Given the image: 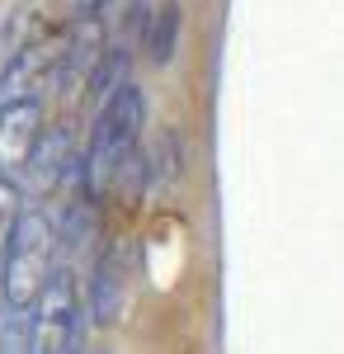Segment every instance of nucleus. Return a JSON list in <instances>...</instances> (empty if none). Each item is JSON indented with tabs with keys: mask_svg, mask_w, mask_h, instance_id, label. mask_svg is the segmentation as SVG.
Wrapping results in <instances>:
<instances>
[{
	"mask_svg": "<svg viewBox=\"0 0 344 354\" xmlns=\"http://www.w3.org/2000/svg\"><path fill=\"white\" fill-rule=\"evenodd\" d=\"M146 128V100L133 81L123 90H113L99 113H95V128H90V147H85V185L99 189L113 185L123 175V165L137 156V137Z\"/></svg>",
	"mask_w": 344,
	"mask_h": 354,
	"instance_id": "obj_1",
	"label": "nucleus"
},
{
	"mask_svg": "<svg viewBox=\"0 0 344 354\" xmlns=\"http://www.w3.org/2000/svg\"><path fill=\"white\" fill-rule=\"evenodd\" d=\"M57 274V227L48 213L38 208H24V222L10 241V255L0 265V288H5V307H19V312H33L38 298L48 293Z\"/></svg>",
	"mask_w": 344,
	"mask_h": 354,
	"instance_id": "obj_2",
	"label": "nucleus"
},
{
	"mask_svg": "<svg viewBox=\"0 0 344 354\" xmlns=\"http://www.w3.org/2000/svg\"><path fill=\"white\" fill-rule=\"evenodd\" d=\"M0 302H5V288H0Z\"/></svg>",
	"mask_w": 344,
	"mask_h": 354,
	"instance_id": "obj_13",
	"label": "nucleus"
},
{
	"mask_svg": "<svg viewBox=\"0 0 344 354\" xmlns=\"http://www.w3.org/2000/svg\"><path fill=\"white\" fill-rule=\"evenodd\" d=\"M123 250L118 245H108L104 255L95 260V279H90V317L108 326V322H118V312H123Z\"/></svg>",
	"mask_w": 344,
	"mask_h": 354,
	"instance_id": "obj_7",
	"label": "nucleus"
},
{
	"mask_svg": "<svg viewBox=\"0 0 344 354\" xmlns=\"http://www.w3.org/2000/svg\"><path fill=\"white\" fill-rule=\"evenodd\" d=\"M43 133H48V128H43V109H38V100L0 109V175H5V180L19 175V170H28V161H33V151H38Z\"/></svg>",
	"mask_w": 344,
	"mask_h": 354,
	"instance_id": "obj_4",
	"label": "nucleus"
},
{
	"mask_svg": "<svg viewBox=\"0 0 344 354\" xmlns=\"http://www.w3.org/2000/svg\"><path fill=\"white\" fill-rule=\"evenodd\" d=\"M0 180H5V175H0Z\"/></svg>",
	"mask_w": 344,
	"mask_h": 354,
	"instance_id": "obj_14",
	"label": "nucleus"
},
{
	"mask_svg": "<svg viewBox=\"0 0 344 354\" xmlns=\"http://www.w3.org/2000/svg\"><path fill=\"white\" fill-rule=\"evenodd\" d=\"M85 302L76 293V279L66 270L52 274L48 293L33 307V354H80L85 335Z\"/></svg>",
	"mask_w": 344,
	"mask_h": 354,
	"instance_id": "obj_3",
	"label": "nucleus"
},
{
	"mask_svg": "<svg viewBox=\"0 0 344 354\" xmlns=\"http://www.w3.org/2000/svg\"><path fill=\"white\" fill-rule=\"evenodd\" d=\"M57 62H61V53H48V48H24V53H15L10 66L0 71V109L38 100V90H48V85L57 81Z\"/></svg>",
	"mask_w": 344,
	"mask_h": 354,
	"instance_id": "obj_5",
	"label": "nucleus"
},
{
	"mask_svg": "<svg viewBox=\"0 0 344 354\" xmlns=\"http://www.w3.org/2000/svg\"><path fill=\"white\" fill-rule=\"evenodd\" d=\"M104 5H113V0H76V10H80V19H95Z\"/></svg>",
	"mask_w": 344,
	"mask_h": 354,
	"instance_id": "obj_12",
	"label": "nucleus"
},
{
	"mask_svg": "<svg viewBox=\"0 0 344 354\" xmlns=\"http://www.w3.org/2000/svg\"><path fill=\"white\" fill-rule=\"evenodd\" d=\"M19 222H24V194H19L15 180H0V265L10 255V241L19 232Z\"/></svg>",
	"mask_w": 344,
	"mask_h": 354,
	"instance_id": "obj_10",
	"label": "nucleus"
},
{
	"mask_svg": "<svg viewBox=\"0 0 344 354\" xmlns=\"http://www.w3.org/2000/svg\"><path fill=\"white\" fill-rule=\"evenodd\" d=\"M0 354H33V312L10 307L0 322Z\"/></svg>",
	"mask_w": 344,
	"mask_h": 354,
	"instance_id": "obj_11",
	"label": "nucleus"
},
{
	"mask_svg": "<svg viewBox=\"0 0 344 354\" xmlns=\"http://www.w3.org/2000/svg\"><path fill=\"white\" fill-rule=\"evenodd\" d=\"M175 43H180V5L165 0L160 10L146 15V24H142V53L151 57L156 66H165L175 57Z\"/></svg>",
	"mask_w": 344,
	"mask_h": 354,
	"instance_id": "obj_8",
	"label": "nucleus"
},
{
	"mask_svg": "<svg viewBox=\"0 0 344 354\" xmlns=\"http://www.w3.org/2000/svg\"><path fill=\"white\" fill-rule=\"evenodd\" d=\"M24 175L33 180V189H57L66 180H85V156L76 151V142H71L66 128H48Z\"/></svg>",
	"mask_w": 344,
	"mask_h": 354,
	"instance_id": "obj_6",
	"label": "nucleus"
},
{
	"mask_svg": "<svg viewBox=\"0 0 344 354\" xmlns=\"http://www.w3.org/2000/svg\"><path fill=\"white\" fill-rule=\"evenodd\" d=\"M123 85H128V48H123V43H108L104 57H99V66L90 71L85 90H90L99 104H104L108 95H113V90H123Z\"/></svg>",
	"mask_w": 344,
	"mask_h": 354,
	"instance_id": "obj_9",
	"label": "nucleus"
}]
</instances>
